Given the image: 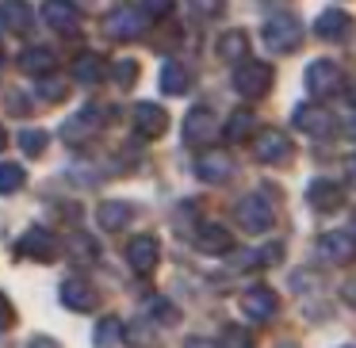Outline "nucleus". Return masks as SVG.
Segmentation results:
<instances>
[{
	"mask_svg": "<svg viewBox=\"0 0 356 348\" xmlns=\"http://www.w3.org/2000/svg\"><path fill=\"white\" fill-rule=\"evenodd\" d=\"M253 154H257V161H264V165H284L287 157H291V138H287L284 131L264 126L253 138Z\"/></svg>",
	"mask_w": 356,
	"mask_h": 348,
	"instance_id": "nucleus-7",
	"label": "nucleus"
},
{
	"mask_svg": "<svg viewBox=\"0 0 356 348\" xmlns=\"http://www.w3.org/2000/svg\"><path fill=\"white\" fill-rule=\"evenodd\" d=\"M188 88H192V73H188L180 62H165V69H161V92L165 96H184Z\"/></svg>",
	"mask_w": 356,
	"mask_h": 348,
	"instance_id": "nucleus-26",
	"label": "nucleus"
},
{
	"mask_svg": "<svg viewBox=\"0 0 356 348\" xmlns=\"http://www.w3.org/2000/svg\"><path fill=\"white\" fill-rule=\"evenodd\" d=\"M169 8H172V0H146V16H154V19L169 16Z\"/></svg>",
	"mask_w": 356,
	"mask_h": 348,
	"instance_id": "nucleus-37",
	"label": "nucleus"
},
{
	"mask_svg": "<svg viewBox=\"0 0 356 348\" xmlns=\"http://www.w3.org/2000/svg\"><path fill=\"white\" fill-rule=\"evenodd\" d=\"M348 103H353V108H356V88H353V92H348Z\"/></svg>",
	"mask_w": 356,
	"mask_h": 348,
	"instance_id": "nucleus-44",
	"label": "nucleus"
},
{
	"mask_svg": "<svg viewBox=\"0 0 356 348\" xmlns=\"http://www.w3.org/2000/svg\"><path fill=\"white\" fill-rule=\"evenodd\" d=\"M318 249H322V256H325L330 264H348V260H356V238H353V233H345V230L322 233Z\"/></svg>",
	"mask_w": 356,
	"mask_h": 348,
	"instance_id": "nucleus-15",
	"label": "nucleus"
},
{
	"mask_svg": "<svg viewBox=\"0 0 356 348\" xmlns=\"http://www.w3.org/2000/svg\"><path fill=\"white\" fill-rule=\"evenodd\" d=\"M245 54H249L245 31H226L222 39H218V58H222V62H241Z\"/></svg>",
	"mask_w": 356,
	"mask_h": 348,
	"instance_id": "nucleus-27",
	"label": "nucleus"
},
{
	"mask_svg": "<svg viewBox=\"0 0 356 348\" xmlns=\"http://www.w3.org/2000/svg\"><path fill=\"white\" fill-rule=\"evenodd\" d=\"M111 77H115L119 88H131L134 81H138V62H134V58H119V62L111 65Z\"/></svg>",
	"mask_w": 356,
	"mask_h": 348,
	"instance_id": "nucleus-33",
	"label": "nucleus"
},
{
	"mask_svg": "<svg viewBox=\"0 0 356 348\" xmlns=\"http://www.w3.org/2000/svg\"><path fill=\"white\" fill-rule=\"evenodd\" d=\"M73 77H77L81 85H100V81H104V58L96 54V50L77 54V58H73Z\"/></svg>",
	"mask_w": 356,
	"mask_h": 348,
	"instance_id": "nucleus-25",
	"label": "nucleus"
},
{
	"mask_svg": "<svg viewBox=\"0 0 356 348\" xmlns=\"http://www.w3.org/2000/svg\"><path fill=\"white\" fill-rule=\"evenodd\" d=\"M195 249L207 253V256H226L234 249V233L218 222H203L200 233H195Z\"/></svg>",
	"mask_w": 356,
	"mask_h": 348,
	"instance_id": "nucleus-14",
	"label": "nucleus"
},
{
	"mask_svg": "<svg viewBox=\"0 0 356 348\" xmlns=\"http://www.w3.org/2000/svg\"><path fill=\"white\" fill-rule=\"evenodd\" d=\"M257 126V119H253V111H234L230 119H226V138L230 142H241V138H249V131Z\"/></svg>",
	"mask_w": 356,
	"mask_h": 348,
	"instance_id": "nucleus-32",
	"label": "nucleus"
},
{
	"mask_svg": "<svg viewBox=\"0 0 356 348\" xmlns=\"http://www.w3.org/2000/svg\"><path fill=\"white\" fill-rule=\"evenodd\" d=\"M27 348H58V340L54 337H42V333H39V337L27 340Z\"/></svg>",
	"mask_w": 356,
	"mask_h": 348,
	"instance_id": "nucleus-39",
	"label": "nucleus"
},
{
	"mask_svg": "<svg viewBox=\"0 0 356 348\" xmlns=\"http://www.w3.org/2000/svg\"><path fill=\"white\" fill-rule=\"evenodd\" d=\"M261 35H264V47L272 54H291L299 47V19L287 16V12H276L272 19H264Z\"/></svg>",
	"mask_w": 356,
	"mask_h": 348,
	"instance_id": "nucleus-1",
	"label": "nucleus"
},
{
	"mask_svg": "<svg viewBox=\"0 0 356 348\" xmlns=\"http://www.w3.org/2000/svg\"><path fill=\"white\" fill-rule=\"evenodd\" d=\"M345 348H353V345H345Z\"/></svg>",
	"mask_w": 356,
	"mask_h": 348,
	"instance_id": "nucleus-47",
	"label": "nucleus"
},
{
	"mask_svg": "<svg viewBox=\"0 0 356 348\" xmlns=\"http://www.w3.org/2000/svg\"><path fill=\"white\" fill-rule=\"evenodd\" d=\"M42 19H47L58 35H77V27H81V16H77V8H73V0H47V4H42Z\"/></svg>",
	"mask_w": 356,
	"mask_h": 348,
	"instance_id": "nucleus-13",
	"label": "nucleus"
},
{
	"mask_svg": "<svg viewBox=\"0 0 356 348\" xmlns=\"http://www.w3.org/2000/svg\"><path fill=\"white\" fill-rule=\"evenodd\" d=\"M215 348H257V337L249 329H241V325H222Z\"/></svg>",
	"mask_w": 356,
	"mask_h": 348,
	"instance_id": "nucleus-30",
	"label": "nucleus"
},
{
	"mask_svg": "<svg viewBox=\"0 0 356 348\" xmlns=\"http://www.w3.org/2000/svg\"><path fill=\"white\" fill-rule=\"evenodd\" d=\"M341 299L356 310V279H345V283H341Z\"/></svg>",
	"mask_w": 356,
	"mask_h": 348,
	"instance_id": "nucleus-38",
	"label": "nucleus"
},
{
	"mask_svg": "<svg viewBox=\"0 0 356 348\" xmlns=\"http://www.w3.org/2000/svg\"><path fill=\"white\" fill-rule=\"evenodd\" d=\"M307 203L314 210H337L341 203H345V192H341V184H333V180H314V184L307 188Z\"/></svg>",
	"mask_w": 356,
	"mask_h": 348,
	"instance_id": "nucleus-21",
	"label": "nucleus"
},
{
	"mask_svg": "<svg viewBox=\"0 0 356 348\" xmlns=\"http://www.w3.org/2000/svg\"><path fill=\"white\" fill-rule=\"evenodd\" d=\"M12 325H16V310H12L8 295L0 291V329H12Z\"/></svg>",
	"mask_w": 356,
	"mask_h": 348,
	"instance_id": "nucleus-36",
	"label": "nucleus"
},
{
	"mask_svg": "<svg viewBox=\"0 0 356 348\" xmlns=\"http://www.w3.org/2000/svg\"><path fill=\"white\" fill-rule=\"evenodd\" d=\"M146 31V16L134 8H115L108 16V35L111 39H138V35Z\"/></svg>",
	"mask_w": 356,
	"mask_h": 348,
	"instance_id": "nucleus-19",
	"label": "nucleus"
},
{
	"mask_svg": "<svg viewBox=\"0 0 356 348\" xmlns=\"http://www.w3.org/2000/svg\"><path fill=\"white\" fill-rule=\"evenodd\" d=\"M123 253H127V264H131L138 276H149V272L157 268V260H161V245H157V238H149V233L131 238Z\"/></svg>",
	"mask_w": 356,
	"mask_h": 348,
	"instance_id": "nucleus-6",
	"label": "nucleus"
},
{
	"mask_svg": "<svg viewBox=\"0 0 356 348\" xmlns=\"http://www.w3.org/2000/svg\"><path fill=\"white\" fill-rule=\"evenodd\" d=\"M19 146H24L27 157H39L42 149H47V131H35V126H31V131H24V134H19Z\"/></svg>",
	"mask_w": 356,
	"mask_h": 348,
	"instance_id": "nucleus-34",
	"label": "nucleus"
},
{
	"mask_svg": "<svg viewBox=\"0 0 356 348\" xmlns=\"http://www.w3.org/2000/svg\"><path fill=\"white\" fill-rule=\"evenodd\" d=\"M215 134H218V123H215V115H211L207 108L188 111V119H184V142L188 146H207Z\"/></svg>",
	"mask_w": 356,
	"mask_h": 348,
	"instance_id": "nucleus-12",
	"label": "nucleus"
},
{
	"mask_svg": "<svg viewBox=\"0 0 356 348\" xmlns=\"http://www.w3.org/2000/svg\"><path fill=\"white\" fill-rule=\"evenodd\" d=\"M184 348H211V345H207V340H200V337H188Z\"/></svg>",
	"mask_w": 356,
	"mask_h": 348,
	"instance_id": "nucleus-40",
	"label": "nucleus"
},
{
	"mask_svg": "<svg viewBox=\"0 0 356 348\" xmlns=\"http://www.w3.org/2000/svg\"><path fill=\"white\" fill-rule=\"evenodd\" d=\"M24 184H27L24 165H16V161H0V195H16Z\"/></svg>",
	"mask_w": 356,
	"mask_h": 348,
	"instance_id": "nucleus-29",
	"label": "nucleus"
},
{
	"mask_svg": "<svg viewBox=\"0 0 356 348\" xmlns=\"http://www.w3.org/2000/svg\"><path fill=\"white\" fill-rule=\"evenodd\" d=\"M345 134H348V138H356V119H348V123H345Z\"/></svg>",
	"mask_w": 356,
	"mask_h": 348,
	"instance_id": "nucleus-41",
	"label": "nucleus"
},
{
	"mask_svg": "<svg viewBox=\"0 0 356 348\" xmlns=\"http://www.w3.org/2000/svg\"><path fill=\"white\" fill-rule=\"evenodd\" d=\"M4 146H8V134H4V126H0V154H4Z\"/></svg>",
	"mask_w": 356,
	"mask_h": 348,
	"instance_id": "nucleus-42",
	"label": "nucleus"
},
{
	"mask_svg": "<svg viewBox=\"0 0 356 348\" xmlns=\"http://www.w3.org/2000/svg\"><path fill=\"white\" fill-rule=\"evenodd\" d=\"M341 88V69L333 62H314L307 69V92L310 96H333Z\"/></svg>",
	"mask_w": 356,
	"mask_h": 348,
	"instance_id": "nucleus-16",
	"label": "nucleus"
},
{
	"mask_svg": "<svg viewBox=\"0 0 356 348\" xmlns=\"http://www.w3.org/2000/svg\"><path fill=\"white\" fill-rule=\"evenodd\" d=\"M134 218V207L131 203H119V199H108V203H100L96 207V222L104 226V230H111V233H119L127 222Z\"/></svg>",
	"mask_w": 356,
	"mask_h": 348,
	"instance_id": "nucleus-23",
	"label": "nucleus"
},
{
	"mask_svg": "<svg viewBox=\"0 0 356 348\" xmlns=\"http://www.w3.org/2000/svg\"><path fill=\"white\" fill-rule=\"evenodd\" d=\"M0 24L12 35H27L35 24V8L27 0H4V4H0Z\"/></svg>",
	"mask_w": 356,
	"mask_h": 348,
	"instance_id": "nucleus-17",
	"label": "nucleus"
},
{
	"mask_svg": "<svg viewBox=\"0 0 356 348\" xmlns=\"http://www.w3.org/2000/svg\"><path fill=\"white\" fill-rule=\"evenodd\" d=\"M234 215H238V226L245 233H264L276 222V210H272V203L264 199V195H245V199L234 207Z\"/></svg>",
	"mask_w": 356,
	"mask_h": 348,
	"instance_id": "nucleus-3",
	"label": "nucleus"
},
{
	"mask_svg": "<svg viewBox=\"0 0 356 348\" xmlns=\"http://www.w3.org/2000/svg\"><path fill=\"white\" fill-rule=\"evenodd\" d=\"M291 123L299 126L302 134H310V138H325V134L337 131V119H333L322 103H302V108H295Z\"/></svg>",
	"mask_w": 356,
	"mask_h": 348,
	"instance_id": "nucleus-5",
	"label": "nucleus"
},
{
	"mask_svg": "<svg viewBox=\"0 0 356 348\" xmlns=\"http://www.w3.org/2000/svg\"><path fill=\"white\" fill-rule=\"evenodd\" d=\"M19 256H27V260H39V264H50L58 260V253H62V245H58V238L47 230V226H31V230L19 238Z\"/></svg>",
	"mask_w": 356,
	"mask_h": 348,
	"instance_id": "nucleus-4",
	"label": "nucleus"
},
{
	"mask_svg": "<svg viewBox=\"0 0 356 348\" xmlns=\"http://www.w3.org/2000/svg\"><path fill=\"white\" fill-rule=\"evenodd\" d=\"M65 253L73 256V260H96V256H100V245H96V238L92 233H73L70 241H65Z\"/></svg>",
	"mask_w": 356,
	"mask_h": 348,
	"instance_id": "nucleus-28",
	"label": "nucleus"
},
{
	"mask_svg": "<svg viewBox=\"0 0 356 348\" xmlns=\"http://www.w3.org/2000/svg\"><path fill=\"white\" fill-rule=\"evenodd\" d=\"M241 310H245V317H253V322H272L276 310H280V299H276L272 287L257 283V287H249V291L241 295Z\"/></svg>",
	"mask_w": 356,
	"mask_h": 348,
	"instance_id": "nucleus-8",
	"label": "nucleus"
},
{
	"mask_svg": "<svg viewBox=\"0 0 356 348\" xmlns=\"http://www.w3.org/2000/svg\"><path fill=\"white\" fill-rule=\"evenodd\" d=\"M0 65H4V54H0Z\"/></svg>",
	"mask_w": 356,
	"mask_h": 348,
	"instance_id": "nucleus-45",
	"label": "nucleus"
},
{
	"mask_svg": "<svg viewBox=\"0 0 356 348\" xmlns=\"http://www.w3.org/2000/svg\"><path fill=\"white\" fill-rule=\"evenodd\" d=\"M123 337H127V325L119 322L115 314L100 317V322H96V329H92V345L96 348H119V345H123Z\"/></svg>",
	"mask_w": 356,
	"mask_h": 348,
	"instance_id": "nucleus-24",
	"label": "nucleus"
},
{
	"mask_svg": "<svg viewBox=\"0 0 356 348\" xmlns=\"http://www.w3.org/2000/svg\"><path fill=\"white\" fill-rule=\"evenodd\" d=\"M268 88H272V65L245 62V58H241V65L234 69V92H238L241 100H257V96H264Z\"/></svg>",
	"mask_w": 356,
	"mask_h": 348,
	"instance_id": "nucleus-2",
	"label": "nucleus"
},
{
	"mask_svg": "<svg viewBox=\"0 0 356 348\" xmlns=\"http://www.w3.org/2000/svg\"><path fill=\"white\" fill-rule=\"evenodd\" d=\"M314 35L325 42H345L348 35H353V16L341 8H325L322 16L314 19Z\"/></svg>",
	"mask_w": 356,
	"mask_h": 348,
	"instance_id": "nucleus-11",
	"label": "nucleus"
},
{
	"mask_svg": "<svg viewBox=\"0 0 356 348\" xmlns=\"http://www.w3.org/2000/svg\"><path fill=\"white\" fill-rule=\"evenodd\" d=\"M195 176H200L203 184H226V180L234 176V161L226 154H203L200 161H195Z\"/></svg>",
	"mask_w": 356,
	"mask_h": 348,
	"instance_id": "nucleus-20",
	"label": "nucleus"
},
{
	"mask_svg": "<svg viewBox=\"0 0 356 348\" xmlns=\"http://www.w3.org/2000/svg\"><path fill=\"white\" fill-rule=\"evenodd\" d=\"M19 69H24L27 77H50V73L58 69V58H54V50H47V47H27L24 54H19Z\"/></svg>",
	"mask_w": 356,
	"mask_h": 348,
	"instance_id": "nucleus-22",
	"label": "nucleus"
},
{
	"mask_svg": "<svg viewBox=\"0 0 356 348\" xmlns=\"http://www.w3.org/2000/svg\"><path fill=\"white\" fill-rule=\"evenodd\" d=\"M264 4H268V8H280V4H284V0H264Z\"/></svg>",
	"mask_w": 356,
	"mask_h": 348,
	"instance_id": "nucleus-43",
	"label": "nucleus"
},
{
	"mask_svg": "<svg viewBox=\"0 0 356 348\" xmlns=\"http://www.w3.org/2000/svg\"><path fill=\"white\" fill-rule=\"evenodd\" d=\"M58 295H62V302H65L70 310H77V314H88V310L100 306V299H96V287L88 283V279H81V276H70Z\"/></svg>",
	"mask_w": 356,
	"mask_h": 348,
	"instance_id": "nucleus-10",
	"label": "nucleus"
},
{
	"mask_svg": "<svg viewBox=\"0 0 356 348\" xmlns=\"http://www.w3.org/2000/svg\"><path fill=\"white\" fill-rule=\"evenodd\" d=\"M353 222H356V215H353Z\"/></svg>",
	"mask_w": 356,
	"mask_h": 348,
	"instance_id": "nucleus-46",
	"label": "nucleus"
},
{
	"mask_svg": "<svg viewBox=\"0 0 356 348\" xmlns=\"http://www.w3.org/2000/svg\"><path fill=\"white\" fill-rule=\"evenodd\" d=\"M165 126H169L165 108H157V103H134V131L142 138H161Z\"/></svg>",
	"mask_w": 356,
	"mask_h": 348,
	"instance_id": "nucleus-18",
	"label": "nucleus"
},
{
	"mask_svg": "<svg viewBox=\"0 0 356 348\" xmlns=\"http://www.w3.org/2000/svg\"><path fill=\"white\" fill-rule=\"evenodd\" d=\"M192 4V12L195 16H222V8H226V0H188Z\"/></svg>",
	"mask_w": 356,
	"mask_h": 348,
	"instance_id": "nucleus-35",
	"label": "nucleus"
},
{
	"mask_svg": "<svg viewBox=\"0 0 356 348\" xmlns=\"http://www.w3.org/2000/svg\"><path fill=\"white\" fill-rule=\"evenodd\" d=\"M146 314L154 317V322H161V325H177L180 322V310L172 306L169 299H161V295H149L146 299Z\"/></svg>",
	"mask_w": 356,
	"mask_h": 348,
	"instance_id": "nucleus-31",
	"label": "nucleus"
},
{
	"mask_svg": "<svg viewBox=\"0 0 356 348\" xmlns=\"http://www.w3.org/2000/svg\"><path fill=\"white\" fill-rule=\"evenodd\" d=\"M96 131H100V111L85 108V111H77L73 119L62 123V142L65 146H85L88 138H96Z\"/></svg>",
	"mask_w": 356,
	"mask_h": 348,
	"instance_id": "nucleus-9",
	"label": "nucleus"
}]
</instances>
